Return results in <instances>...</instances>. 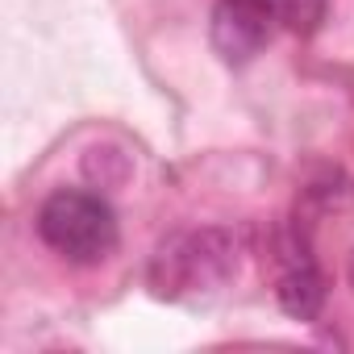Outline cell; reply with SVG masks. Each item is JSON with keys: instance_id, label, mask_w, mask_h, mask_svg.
<instances>
[{"instance_id": "cell-1", "label": "cell", "mask_w": 354, "mask_h": 354, "mask_svg": "<svg viewBox=\"0 0 354 354\" xmlns=\"http://www.w3.org/2000/svg\"><path fill=\"white\" fill-rule=\"evenodd\" d=\"M238 259H242V246L230 230L209 225V230L175 234L150 259V288L167 300L205 296L225 288L238 275Z\"/></svg>"}, {"instance_id": "cell-2", "label": "cell", "mask_w": 354, "mask_h": 354, "mask_svg": "<svg viewBox=\"0 0 354 354\" xmlns=\"http://www.w3.org/2000/svg\"><path fill=\"white\" fill-rule=\"evenodd\" d=\"M38 238L67 263L92 267L117 250V213L100 192L88 188H59L38 209Z\"/></svg>"}, {"instance_id": "cell-3", "label": "cell", "mask_w": 354, "mask_h": 354, "mask_svg": "<svg viewBox=\"0 0 354 354\" xmlns=\"http://www.w3.org/2000/svg\"><path fill=\"white\" fill-rule=\"evenodd\" d=\"M275 296H279L283 313L296 317V321H317L321 308H325L329 288H325V275H321V267H317V259L308 250V238L300 230H292V234L279 238V279H275Z\"/></svg>"}, {"instance_id": "cell-4", "label": "cell", "mask_w": 354, "mask_h": 354, "mask_svg": "<svg viewBox=\"0 0 354 354\" xmlns=\"http://www.w3.org/2000/svg\"><path fill=\"white\" fill-rule=\"evenodd\" d=\"M213 46L225 63H250L275 34L263 0H217L213 5Z\"/></svg>"}, {"instance_id": "cell-5", "label": "cell", "mask_w": 354, "mask_h": 354, "mask_svg": "<svg viewBox=\"0 0 354 354\" xmlns=\"http://www.w3.org/2000/svg\"><path fill=\"white\" fill-rule=\"evenodd\" d=\"M275 30H288V34H313L321 30L325 13H329V0H263Z\"/></svg>"}, {"instance_id": "cell-6", "label": "cell", "mask_w": 354, "mask_h": 354, "mask_svg": "<svg viewBox=\"0 0 354 354\" xmlns=\"http://www.w3.org/2000/svg\"><path fill=\"white\" fill-rule=\"evenodd\" d=\"M350 279H354V263H350Z\"/></svg>"}]
</instances>
